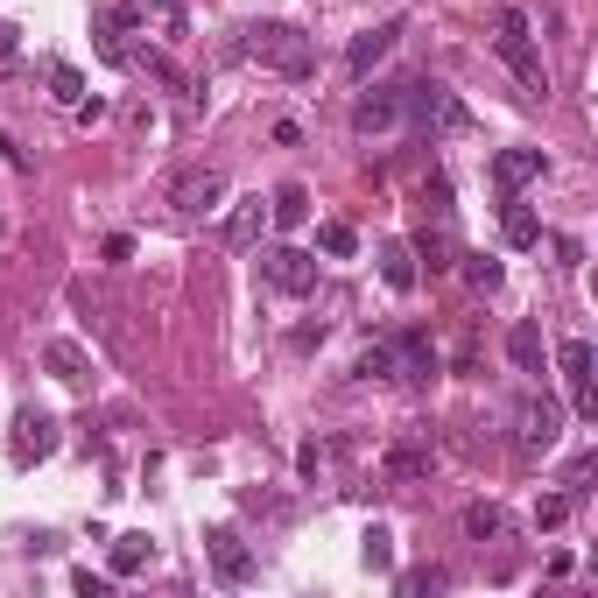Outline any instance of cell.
Wrapping results in <instances>:
<instances>
[{
  "instance_id": "obj_34",
  "label": "cell",
  "mask_w": 598,
  "mask_h": 598,
  "mask_svg": "<svg viewBox=\"0 0 598 598\" xmlns=\"http://www.w3.org/2000/svg\"><path fill=\"white\" fill-rule=\"evenodd\" d=\"M14 42H22V28H14V22H0V64L14 57Z\"/></svg>"
},
{
  "instance_id": "obj_32",
  "label": "cell",
  "mask_w": 598,
  "mask_h": 598,
  "mask_svg": "<svg viewBox=\"0 0 598 598\" xmlns=\"http://www.w3.org/2000/svg\"><path fill=\"white\" fill-rule=\"evenodd\" d=\"M296 465H303V478H317V472H324V451H317V444H303V451H296Z\"/></svg>"
},
{
  "instance_id": "obj_13",
  "label": "cell",
  "mask_w": 598,
  "mask_h": 598,
  "mask_svg": "<svg viewBox=\"0 0 598 598\" xmlns=\"http://www.w3.org/2000/svg\"><path fill=\"white\" fill-rule=\"evenodd\" d=\"M543 170H549L543 148H500V155H493V184H500L507 198H514V190H528Z\"/></svg>"
},
{
  "instance_id": "obj_11",
  "label": "cell",
  "mask_w": 598,
  "mask_h": 598,
  "mask_svg": "<svg viewBox=\"0 0 598 598\" xmlns=\"http://www.w3.org/2000/svg\"><path fill=\"white\" fill-rule=\"evenodd\" d=\"M57 451V415L42 409H22V423H14V465H36V458Z\"/></svg>"
},
{
  "instance_id": "obj_5",
  "label": "cell",
  "mask_w": 598,
  "mask_h": 598,
  "mask_svg": "<svg viewBox=\"0 0 598 598\" xmlns=\"http://www.w3.org/2000/svg\"><path fill=\"white\" fill-rule=\"evenodd\" d=\"M261 282L275 296H310L317 289V261L303 247H275V253H261Z\"/></svg>"
},
{
  "instance_id": "obj_10",
  "label": "cell",
  "mask_w": 598,
  "mask_h": 598,
  "mask_svg": "<svg viewBox=\"0 0 598 598\" xmlns=\"http://www.w3.org/2000/svg\"><path fill=\"white\" fill-rule=\"evenodd\" d=\"M219 198H226V170H190L184 184L170 190V204H176V212H190V219H198V212H219Z\"/></svg>"
},
{
  "instance_id": "obj_31",
  "label": "cell",
  "mask_w": 598,
  "mask_h": 598,
  "mask_svg": "<svg viewBox=\"0 0 598 598\" xmlns=\"http://www.w3.org/2000/svg\"><path fill=\"white\" fill-rule=\"evenodd\" d=\"M401 591H444V571H409V577H401Z\"/></svg>"
},
{
  "instance_id": "obj_8",
  "label": "cell",
  "mask_w": 598,
  "mask_h": 598,
  "mask_svg": "<svg viewBox=\"0 0 598 598\" xmlns=\"http://www.w3.org/2000/svg\"><path fill=\"white\" fill-rule=\"evenodd\" d=\"M352 127H359V134L401 127V85H373V92H359V99H352Z\"/></svg>"
},
{
  "instance_id": "obj_23",
  "label": "cell",
  "mask_w": 598,
  "mask_h": 598,
  "mask_svg": "<svg viewBox=\"0 0 598 598\" xmlns=\"http://www.w3.org/2000/svg\"><path fill=\"white\" fill-rule=\"evenodd\" d=\"M458 261H465V282H472L478 296L500 289V261H493V253H458Z\"/></svg>"
},
{
  "instance_id": "obj_7",
  "label": "cell",
  "mask_w": 598,
  "mask_h": 598,
  "mask_svg": "<svg viewBox=\"0 0 598 598\" xmlns=\"http://www.w3.org/2000/svg\"><path fill=\"white\" fill-rule=\"evenodd\" d=\"M381 472L395 478V486H415V478L437 472V451H429V437H401V444H387V451H381Z\"/></svg>"
},
{
  "instance_id": "obj_14",
  "label": "cell",
  "mask_w": 598,
  "mask_h": 598,
  "mask_svg": "<svg viewBox=\"0 0 598 598\" xmlns=\"http://www.w3.org/2000/svg\"><path fill=\"white\" fill-rule=\"evenodd\" d=\"M204 543H212V563H219V577H226V585H247V577H253V549L239 543L233 528H212Z\"/></svg>"
},
{
  "instance_id": "obj_28",
  "label": "cell",
  "mask_w": 598,
  "mask_h": 598,
  "mask_svg": "<svg viewBox=\"0 0 598 598\" xmlns=\"http://www.w3.org/2000/svg\"><path fill=\"white\" fill-rule=\"evenodd\" d=\"M50 92L64 99V107H78V99H85V78H78V64H50Z\"/></svg>"
},
{
  "instance_id": "obj_1",
  "label": "cell",
  "mask_w": 598,
  "mask_h": 598,
  "mask_svg": "<svg viewBox=\"0 0 598 598\" xmlns=\"http://www.w3.org/2000/svg\"><path fill=\"white\" fill-rule=\"evenodd\" d=\"M493 50H500V64L521 78V92L549 99V64H543V50H535V22L521 8H493Z\"/></svg>"
},
{
  "instance_id": "obj_24",
  "label": "cell",
  "mask_w": 598,
  "mask_h": 598,
  "mask_svg": "<svg viewBox=\"0 0 598 598\" xmlns=\"http://www.w3.org/2000/svg\"><path fill=\"white\" fill-rule=\"evenodd\" d=\"M42 359H50V373H57V381H85V352L71 346V338H57V346L42 352Z\"/></svg>"
},
{
  "instance_id": "obj_4",
  "label": "cell",
  "mask_w": 598,
  "mask_h": 598,
  "mask_svg": "<svg viewBox=\"0 0 598 598\" xmlns=\"http://www.w3.org/2000/svg\"><path fill=\"white\" fill-rule=\"evenodd\" d=\"M557 437H563V409L549 395H528L514 409V451L521 458H543V451H557Z\"/></svg>"
},
{
  "instance_id": "obj_33",
  "label": "cell",
  "mask_w": 598,
  "mask_h": 598,
  "mask_svg": "<svg viewBox=\"0 0 598 598\" xmlns=\"http://www.w3.org/2000/svg\"><path fill=\"white\" fill-rule=\"evenodd\" d=\"M0 155H8L14 170H28V155H22V148H14V134H8V127H0Z\"/></svg>"
},
{
  "instance_id": "obj_17",
  "label": "cell",
  "mask_w": 598,
  "mask_h": 598,
  "mask_svg": "<svg viewBox=\"0 0 598 598\" xmlns=\"http://www.w3.org/2000/svg\"><path fill=\"white\" fill-rule=\"evenodd\" d=\"M500 239H507V247H543V219H535L528 204L507 198V212H500Z\"/></svg>"
},
{
  "instance_id": "obj_16",
  "label": "cell",
  "mask_w": 598,
  "mask_h": 598,
  "mask_svg": "<svg viewBox=\"0 0 598 598\" xmlns=\"http://www.w3.org/2000/svg\"><path fill=\"white\" fill-rule=\"evenodd\" d=\"M261 219H267V204H261V198H239V204H233V219H226V247L247 253L253 239H261Z\"/></svg>"
},
{
  "instance_id": "obj_18",
  "label": "cell",
  "mask_w": 598,
  "mask_h": 598,
  "mask_svg": "<svg viewBox=\"0 0 598 598\" xmlns=\"http://www.w3.org/2000/svg\"><path fill=\"white\" fill-rule=\"evenodd\" d=\"M267 219H275L282 233H296V226L310 219V190H303V184H282L275 198H267Z\"/></svg>"
},
{
  "instance_id": "obj_19",
  "label": "cell",
  "mask_w": 598,
  "mask_h": 598,
  "mask_svg": "<svg viewBox=\"0 0 598 598\" xmlns=\"http://www.w3.org/2000/svg\"><path fill=\"white\" fill-rule=\"evenodd\" d=\"M381 275H387V289H401V296H409L415 282H423V267H415V253L395 239V247H381Z\"/></svg>"
},
{
  "instance_id": "obj_3",
  "label": "cell",
  "mask_w": 598,
  "mask_h": 598,
  "mask_svg": "<svg viewBox=\"0 0 598 598\" xmlns=\"http://www.w3.org/2000/svg\"><path fill=\"white\" fill-rule=\"evenodd\" d=\"M401 120H415V127H429V134H472V107L444 78H429V71L401 85Z\"/></svg>"
},
{
  "instance_id": "obj_9",
  "label": "cell",
  "mask_w": 598,
  "mask_h": 598,
  "mask_svg": "<svg viewBox=\"0 0 598 598\" xmlns=\"http://www.w3.org/2000/svg\"><path fill=\"white\" fill-rule=\"evenodd\" d=\"M395 42H401V22H381V28H366V36H359L352 50H346V78H352V85H366V78H373V64H381V57L395 50Z\"/></svg>"
},
{
  "instance_id": "obj_25",
  "label": "cell",
  "mask_w": 598,
  "mask_h": 598,
  "mask_svg": "<svg viewBox=\"0 0 598 598\" xmlns=\"http://www.w3.org/2000/svg\"><path fill=\"white\" fill-rule=\"evenodd\" d=\"M317 247H324V253H332V261H346V253L359 247V233L346 226V219H324V226H317Z\"/></svg>"
},
{
  "instance_id": "obj_2",
  "label": "cell",
  "mask_w": 598,
  "mask_h": 598,
  "mask_svg": "<svg viewBox=\"0 0 598 598\" xmlns=\"http://www.w3.org/2000/svg\"><path fill=\"white\" fill-rule=\"evenodd\" d=\"M239 50H247L261 71H275V78H310V71H317V42H310L296 22H253Z\"/></svg>"
},
{
  "instance_id": "obj_21",
  "label": "cell",
  "mask_w": 598,
  "mask_h": 598,
  "mask_svg": "<svg viewBox=\"0 0 598 598\" xmlns=\"http://www.w3.org/2000/svg\"><path fill=\"white\" fill-rule=\"evenodd\" d=\"M500 521H507V514H500L493 500H472V507H465V535H472V543H493V535H500Z\"/></svg>"
},
{
  "instance_id": "obj_12",
  "label": "cell",
  "mask_w": 598,
  "mask_h": 598,
  "mask_svg": "<svg viewBox=\"0 0 598 598\" xmlns=\"http://www.w3.org/2000/svg\"><path fill=\"white\" fill-rule=\"evenodd\" d=\"M387 352H395V381H429V373H437V346H429L423 332H395Z\"/></svg>"
},
{
  "instance_id": "obj_15",
  "label": "cell",
  "mask_w": 598,
  "mask_h": 598,
  "mask_svg": "<svg viewBox=\"0 0 598 598\" xmlns=\"http://www.w3.org/2000/svg\"><path fill=\"white\" fill-rule=\"evenodd\" d=\"M507 359H514V373H543V324L521 317L514 332H507Z\"/></svg>"
},
{
  "instance_id": "obj_27",
  "label": "cell",
  "mask_w": 598,
  "mask_h": 598,
  "mask_svg": "<svg viewBox=\"0 0 598 598\" xmlns=\"http://www.w3.org/2000/svg\"><path fill=\"white\" fill-rule=\"evenodd\" d=\"M359 557H366V571H395V535L366 528V549H359Z\"/></svg>"
},
{
  "instance_id": "obj_26",
  "label": "cell",
  "mask_w": 598,
  "mask_h": 598,
  "mask_svg": "<svg viewBox=\"0 0 598 598\" xmlns=\"http://www.w3.org/2000/svg\"><path fill=\"white\" fill-rule=\"evenodd\" d=\"M359 381H395V352H387V338H381V346H366V352H359Z\"/></svg>"
},
{
  "instance_id": "obj_30",
  "label": "cell",
  "mask_w": 598,
  "mask_h": 598,
  "mask_svg": "<svg viewBox=\"0 0 598 598\" xmlns=\"http://www.w3.org/2000/svg\"><path fill=\"white\" fill-rule=\"evenodd\" d=\"M141 14H155V22L170 28V36L184 28V0H141Z\"/></svg>"
},
{
  "instance_id": "obj_22",
  "label": "cell",
  "mask_w": 598,
  "mask_h": 598,
  "mask_svg": "<svg viewBox=\"0 0 598 598\" xmlns=\"http://www.w3.org/2000/svg\"><path fill=\"white\" fill-rule=\"evenodd\" d=\"M415 267H429V275H437V267H451V239H444V233H415Z\"/></svg>"
},
{
  "instance_id": "obj_20",
  "label": "cell",
  "mask_w": 598,
  "mask_h": 598,
  "mask_svg": "<svg viewBox=\"0 0 598 598\" xmlns=\"http://www.w3.org/2000/svg\"><path fill=\"white\" fill-rule=\"evenodd\" d=\"M148 557H155V543H148V535H113V577L148 571Z\"/></svg>"
},
{
  "instance_id": "obj_6",
  "label": "cell",
  "mask_w": 598,
  "mask_h": 598,
  "mask_svg": "<svg viewBox=\"0 0 598 598\" xmlns=\"http://www.w3.org/2000/svg\"><path fill=\"white\" fill-rule=\"evenodd\" d=\"M557 366H563V381H571V409L591 423V415H598V395H591V346H585V338H563V346H557Z\"/></svg>"
},
{
  "instance_id": "obj_29",
  "label": "cell",
  "mask_w": 598,
  "mask_h": 598,
  "mask_svg": "<svg viewBox=\"0 0 598 598\" xmlns=\"http://www.w3.org/2000/svg\"><path fill=\"white\" fill-rule=\"evenodd\" d=\"M571 507H577L571 493H549V500L535 507V528H563V521H571Z\"/></svg>"
}]
</instances>
